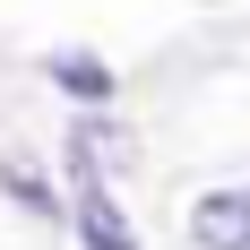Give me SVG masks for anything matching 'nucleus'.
Instances as JSON below:
<instances>
[{
	"instance_id": "4",
	"label": "nucleus",
	"mask_w": 250,
	"mask_h": 250,
	"mask_svg": "<svg viewBox=\"0 0 250 250\" xmlns=\"http://www.w3.org/2000/svg\"><path fill=\"white\" fill-rule=\"evenodd\" d=\"M43 78H52V86H69L86 112H95V104H112V69H104V61H86V52H52Z\"/></svg>"
},
{
	"instance_id": "3",
	"label": "nucleus",
	"mask_w": 250,
	"mask_h": 250,
	"mask_svg": "<svg viewBox=\"0 0 250 250\" xmlns=\"http://www.w3.org/2000/svg\"><path fill=\"white\" fill-rule=\"evenodd\" d=\"M69 225H78V242H86V250H138V225H129L121 199H112V190H95V181H78Z\"/></svg>"
},
{
	"instance_id": "2",
	"label": "nucleus",
	"mask_w": 250,
	"mask_h": 250,
	"mask_svg": "<svg viewBox=\"0 0 250 250\" xmlns=\"http://www.w3.org/2000/svg\"><path fill=\"white\" fill-rule=\"evenodd\" d=\"M190 242L199 250H250V190H207L190 207Z\"/></svg>"
},
{
	"instance_id": "5",
	"label": "nucleus",
	"mask_w": 250,
	"mask_h": 250,
	"mask_svg": "<svg viewBox=\"0 0 250 250\" xmlns=\"http://www.w3.org/2000/svg\"><path fill=\"white\" fill-rule=\"evenodd\" d=\"M0 190H9L18 207H35V216H61V190H52V181L26 164V155H0Z\"/></svg>"
},
{
	"instance_id": "1",
	"label": "nucleus",
	"mask_w": 250,
	"mask_h": 250,
	"mask_svg": "<svg viewBox=\"0 0 250 250\" xmlns=\"http://www.w3.org/2000/svg\"><path fill=\"white\" fill-rule=\"evenodd\" d=\"M69 164H78V181L112 190V181H121L129 164H138V138H129L121 121H95V112H86V121L69 129Z\"/></svg>"
}]
</instances>
